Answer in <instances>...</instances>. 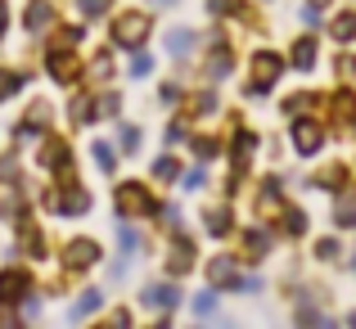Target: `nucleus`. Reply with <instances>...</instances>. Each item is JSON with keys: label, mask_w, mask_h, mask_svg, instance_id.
Wrapping results in <instances>:
<instances>
[{"label": "nucleus", "mask_w": 356, "mask_h": 329, "mask_svg": "<svg viewBox=\"0 0 356 329\" xmlns=\"http://www.w3.org/2000/svg\"><path fill=\"white\" fill-rule=\"evenodd\" d=\"M316 185H321V190H343V185H348V167H343V163H330L321 176H316Z\"/></svg>", "instance_id": "obj_16"}, {"label": "nucleus", "mask_w": 356, "mask_h": 329, "mask_svg": "<svg viewBox=\"0 0 356 329\" xmlns=\"http://www.w3.org/2000/svg\"><path fill=\"white\" fill-rule=\"evenodd\" d=\"M23 252H32V262L50 257V243H45V234L32 230V225H23Z\"/></svg>", "instance_id": "obj_15"}, {"label": "nucleus", "mask_w": 356, "mask_h": 329, "mask_svg": "<svg viewBox=\"0 0 356 329\" xmlns=\"http://www.w3.org/2000/svg\"><path fill=\"white\" fill-rule=\"evenodd\" d=\"M118 113H122V95H118V90L95 95V118H118Z\"/></svg>", "instance_id": "obj_21"}, {"label": "nucleus", "mask_w": 356, "mask_h": 329, "mask_svg": "<svg viewBox=\"0 0 356 329\" xmlns=\"http://www.w3.org/2000/svg\"><path fill=\"white\" fill-rule=\"evenodd\" d=\"M185 136H190V131H185V122H172V127H167V145H181Z\"/></svg>", "instance_id": "obj_43"}, {"label": "nucleus", "mask_w": 356, "mask_h": 329, "mask_svg": "<svg viewBox=\"0 0 356 329\" xmlns=\"http://www.w3.org/2000/svg\"><path fill=\"white\" fill-rule=\"evenodd\" d=\"M36 163H41L45 172H54V176H63V181H72V149H68V140H63V136H45V145H41V154H36Z\"/></svg>", "instance_id": "obj_3"}, {"label": "nucleus", "mask_w": 356, "mask_h": 329, "mask_svg": "<svg viewBox=\"0 0 356 329\" xmlns=\"http://www.w3.org/2000/svg\"><path fill=\"white\" fill-rule=\"evenodd\" d=\"M203 221H208L212 234H226V230H230V203H217V208H208V212H203Z\"/></svg>", "instance_id": "obj_19"}, {"label": "nucleus", "mask_w": 356, "mask_h": 329, "mask_svg": "<svg viewBox=\"0 0 356 329\" xmlns=\"http://www.w3.org/2000/svg\"><path fill=\"white\" fill-rule=\"evenodd\" d=\"M90 118H95V104H90V95H77V99H72V122L81 127V122H90Z\"/></svg>", "instance_id": "obj_30"}, {"label": "nucleus", "mask_w": 356, "mask_h": 329, "mask_svg": "<svg viewBox=\"0 0 356 329\" xmlns=\"http://www.w3.org/2000/svg\"><path fill=\"white\" fill-rule=\"evenodd\" d=\"M293 68H316V41L312 36H302V41H293Z\"/></svg>", "instance_id": "obj_17"}, {"label": "nucleus", "mask_w": 356, "mask_h": 329, "mask_svg": "<svg viewBox=\"0 0 356 329\" xmlns=\"http://www.w3.org/2000/svg\"><path fill=\"white\" fill-rule=\"evenodd\" d=\"M230 68H235V59H230V50H226V45H217V54L208 59V77H212V81H221V77H226Z\"/></svg>", "instance_id": "obj_20"}, {"label": "nucleus", "mask_w": 356, "mask_h": 329, "mask_svg": "<svg viewBox=\"0 0 356 329\" xmlns=\"http://www.w3.org/2000/svg\"><path fill=\"white\" fill-rule=\"evenodd\" d=\"M45 59H50V77L59 81V86H72V81L81 77V63H77V54H72L68 41H54V50L45 54Z\"/></svg>", "instance_id": "obj_6"}, {"label": "nucleus", "mask_w": 356, "mask_h": 329, "mask_svg": "<svg viewBox=\"0 0 356 329\" xmlns=\"http://www.w3.org/2000/svg\"><path fill=\"white\" fill-rule=\"evenodd\" d=\"M252 149H257V136H252V131H235V154H230V163H235V176L243 172V167H248V158H252Z\"/></svg>", "instance_id": "obj_13"}, {"label": "nucleus", "mask_w": 356, "mask_h": 329, "mask_svg": "<svg viewBox=\"0 0 356 329\" xmlns=\"http://www.w3.org/2000/svg\"><path fill=\"white\" fill-rule=\"evenodd\" d=\"M140 303H145V307H176V303H181L176 275H172V284H149V289H140Z\"/></svg>", "instance_id": "obj_10"}, {"label": "nucleus", "mask_w": 356, "mask_h": 329, "mask_svg": "<svg viewBox=\"0 0 356 329\" xmlns=\"http://www.w3.org/2000/svg\"><path fill=\"white\" fill-rule=\"evenodd\" d=\"M194 154H199V158H212V154H217V140L199 136V140H194Z\"/></svg>", "instance_id": "obj_42"}, {"label": "nucleus", "mask_w": 356, "mask_h": 329, "mask_svg": "<svg viewBox=\"0 0 356 329\" xmlns=\"http://www.w3.org/2000/svg\"><path fill=\"white\" fill-rule=\"evenodd\" d=\"M212 312H217V294H212V289H203V294L194 298V316H199V321H208Z\"/></svg>", "instance_id": "obj_27"}, {"label": "nucleus", "mask_w": 356, "mask_h": 329, "mask_svg": "<svg viewBox=\"0 0 356 329\" xmlns=\"http://www.w3.org/2000/svg\"><path fill=\"white\" fill-rule=\"evenodd\" d=\"M90 72H95V77H113V54L99 50V54H95V63H90Z\"/></svg>", "instance_id": "obj_34"}, {"label": "nucleus", "mask_w": 356, "mask_h": 329, "mask_svg": "<svg viewBox=\"0 0 356 329\" xmlns=\"http://www.w3.org/2000/svg\"><path fill=\"white\" fill-rule=\"evenodd\" d=\"M154 5H172V0H154Z\"/></svg>", "instance_id": "obj_47"}, {"label": "nucleus", "mask_w": 356, "mask_h": 329, "mask_svg": "<svg viewBox=\"0 0 356 329\" xmlns=\"http://www.w3.org/2000/svg\"><path fill=\"white\" fill-rule=\"evenodd\" d=\"M136 243H140V234H136V230H122V248L136 252Z\"/></svg>", "instance_id": "obj_44"}, {"label": "nucleus", "mask_w": 356, "mask_h": 329, "mask_svg": "<svg viewBox=\"0 0 356 329\" xmlns=\"http://www.w3.org/2000/svg\"><path fill=\"white\" fill-rule=\"evenodd\" d=\"M321 145H325V131L316 127V122L298 118V122H293V149H298L302 158H312V154H321Z\"/></svg>", "instance_id": "obj_9"}, {"label": "nucleus", "mask_w": 356, "mask_h": 329, "mask_svg": "<svg viewBox=\"0 0 356 329\" xmlns=\"http://www.w3.org/2000/svg\"><path fill=\"white\" fill-rule=\"evenodd\" d=\"M23 27H27V36H45L54 27V5H50V0H27Z\"/></svg>", "instance_id": "obj_8"}, {"label": "nucleus", "mask_w": 356, "mask_h": 329, "mask_svg": "<svg viewBox=\"0 0 356 329\" xmlns=\"http://www.w3.org/2000/svg\"><path fill=\"white\" fill-rule=\"evenodd\" d=\"M149 32H154V18H149V14H122L118 23H113V45H127V50H140Z\"/></svg>", "instance_id": "obj_5"}, {"label": "nucleus", "mask_w": 356, "mask_h": 329, "mask_svg": "<svg viewBox=\"0 0 356 329\" xmlns=\"http://www.w3.org/2000/svg\"><path fill=\"white\" fill-rule=\"evenodd\" d=\"M190 45H194L190 32H167V50L172 54H190Z\"/></svg>", "instance_id": "obj_33"}, {"label": "nucleus", "mask_w": 356, "mask_h": 329, "mask_svg": "<svg viewBox=\"0 0 356 329\" xmlns=\"http://www.w3.org/2000/svg\"><path fill=\"white\" fill-rule=\"evenodd\" d=\"M312 5H321V9H325V5H330V0H312Z\"/></svg>", "instance_id": "obj_46"}, {"label": "nucleus", "mask_w": 356, "mask_h": 329, "mask_svg": "<svg viewBox=\"0 0 356 329\" xmlns=\"http://www.w3.org/2000/svg\"><path fill=\"white\" fill-rule=\"evenodd\" d=\"M90 154H95V163L104 167V172H113V163H118V154H113V145H104V140H95L90 145Z\"/></svg>", "instance_id": "obj_29"}, {"label": "nucleus", "mask_w": 356, "mask_h": 329, "mask_svg": "<svg viewBox=\"0 0 356 329\" xmlns=\"http://www.w3.org/2000/svg\"><path fill=\"white\" fill-rule=\"evenodd\" d=\"M122 149H127V154L140 149V127H122Z\"/></svg>", "instance_id": "obj_40"}, {"label": "nucleus", "mask_w": 356, "mask_h": 329, "mask_svg": "<svg viewBox=\"0 0 356 329\" xmlns=\"http://www.w3.org/2000/svg\"><path fill=\"white\" fill-rule=\"evenodd\" d=\"M104 257V248H99V239H90V234H81V239H68V248H63V271H72V275H81V271H90L95 262Z\"/></svg>", "instance_id": "obj_4"}, {"label": "nucleus", "mask_w": 356, "mask_h": 329, "mask_svg": "<svg viewBox=\"0 0 356 329\" xmlns=\"http://www.w3.org/2000/svg\"><path fill=\"white\" fill-rule=\"evenodd\" d=\"M334 118H339V122H348L352 118V113H356V95H352V90H334Z\"/></svg>", "instance_id": "obj_23"}, {"label": "nucleus", "mask_w": 356, "mask_h": 329, "mask_svg": "<svg viewBox=\"0 0 356 329\" xmlns=\"http://www.w3.org/2000/svg\"><path fill=\"white\" fill-rule=\"evenodd\" d=\"M208 14L212 18H243L248 9H243L239 0H208Z\"/></svg>", "instance_id": "obj_22"}, {"label": "nucleus", "mask_w": 356, "mask_h": 329, "mask_svg": "<svg viewBox=\"0 0 356 329\" xmlns=\"http://www.w3.org/2000/svg\"><path fill=\"white\" fill-rule=\"evenodd\" d=\"M158 99H163V104H181V86H176V81H167V86L158 90Z\"/></svg>", "instance_id": "obj_41"}, {"label": "nucleus", "mask_w": 356, "mask_h": 329, "mask_svg": "<svg viewBox=\"0 0 356 329\" xmlns=\"http://www.w3.org/2000/svg\"><path fill=\"white\" fill-rule=\"evenodd\" d=\"M9 27V9H5V0H0V32Z\"/></svg>", "instance_id": "obj_45"}, {"label": "nucleus", "mask_w": 356, "mask_h": 329, "mask_svg": "<svg viewBox=\"0 0 356 329\" xmlns=\"http://www.w3.org/2000/svg\"><path fill=\"white\" fill-rule=\"evenodd\" d=\"M113 199H118V212H122V217H154V212H158V199L140 181H122Z\"/></svg>", "instance_id": "obj_2"}, {"label": "nucleus", "mask_w": 356, "mask_h": 329, "mask_svg": "<svg viewBox=\"0 0 356 329\" xmlns=\"http://www.w3.org/2000/svg\"><path fill=\"white\" fill-rule=\"evenodd\" d=\"M194 113H199V118H208V113H217V90H203V95L194 99Z\"/></svg>", "instance_id": "obj_36"}, {"label": "nucleus", "mask_w": 356, "mask_h": 329, "mask_svg": "<svg viewBox=\"0 0 356 329\" xmlns=\"http://www.w3.org/2000/svg\"><path fill=\"white\" fill-rule=\"evenodd\" d=\"M45 122H50V104L27 109V118L18 122V140H36V136H45Z\"/></svg>", "instance_id": "obj_11"}, {"label": "nucleus", "mask_w": 356, "mask_h": 329, "mask_svg": "<svg viewBox=\"0 0 356 329\" xmlns=\"http://www.w3.org/2000/svg\"><path fill=\"white\" fill-rule=\"evenodd\" d=\"M77 9H81L86 18H104L108 9H113V0H77Z\"/></svg>", "instance_id": "obj_32"}, {"label": "nucleus", "mask_w": 356, "mask_h": 329, "mask_svg": "<svg viewBox=\"0 0 356 329\" xmlns=\"http://www.w3.org/2000/svg\"><path fill=\"white\" fill-rule=\"evenodd\" d=\"M334 221H339V225H356V199H343V208L334 212Z\"/></svg>", "instance_id": "obj_37"}, {"label": "nucleus", "mask_w": 356, "mask_h": 329, "mask_svg": "<svg viewBox=\"0 0 356 329\" xmlns=\"http://www.w3.org/2000/svg\"><path fill=\"white\" fill-rule=\"evenodd\" d=\"M261 212H275L280 208V176H270L266 185H261V203H257Z\"/></svg>", "instance_id": "obj_25"}, {"label": "nucleus", "mask_w": 356, "mask_h": 329, "mask_svg": "<svg viewBox=\"0 0 356 329\" xmlns=\"http://www.w3.org/2000/svg\"><path fill=\"white\" fill-rule=\"evenodd\" d=\"M190 266H194V243L190 239H176L172 252H167V271H172V275H185Z\"/></svg>", "instance_id": "obj_12"}, {"label": "nucleus", "mask_w": 356, "mask_h": 329, "mask_svg": "<svg viewBox=\"0 0 356 329\" xmlns=\"http://www.w3.org/2000/svg\"><path fill=\"white\" fill-rule=\"evenodd\" d=\"M154 72V59H149L145 50H136V59H131V77H149Z\"/></svg>", "instance_id": "obj_35"}, {"label": "nucleus", "mask_w": 356, "mask_h": 329, "mask_svg": "<svg viewBox=\"0 0 356 329\" xmlns=\"http://www.w3.org/2000/svg\"><path fill=\"white\" fill-rule=\"evenodd\" d=\"M316 257H321V262H334V257H339V239H321V243H316Z\"/></svg>", "instance_id": "obj_39"}, {"label": "nucleus", "mask_w": 356, "mask_h": 329, "mask_svg": "<svg viewBox=\"0 0 356 329\" xmlns=\"http://www.w3.org/2000/svg\"><path fill=\"white\" fill-rule=\"evenodd\" d=\"M330 32H334V41H343V45L356 41V9H348V14H339V18H334V27H330Z\"/></svg>", "instance_id": "obj_18"}, {"label": "nucleus", "mask_w": 356, "mask_h": 329, "mask_svg": "<svg viewBox=\"0 0 356 329\" xmlns=\"http://www.w3.org/2000/svg\"><path fill=\"white\" fill-rule=\"evenodd\" d=\"M280 72H284V59H280V54H270V50L252 54L248 59V95H266Z\"/></svg>", "instance_id": "obj_1"}, {"label": "nucleus", "mask_w": 356, "mask_h": 329, "mask_svg": "<svg viewBox=\"0 0 356 329\" xmlns=\"http://www.w3.org/2000/svg\"><path fill=\"white\" fill-rule=\"evenodd\" d=\"M0 181H5V185L18 181V158H0Z\"/></svg>", "instance_id": "obj_38"}, {"label": "nucleus", "mask_w": 356, "mask_h": 329, "mask_svg": "<svg viewBox=\"0 0 356 329\" xmlns=\"http://www.w3.org/2000/svg\"><path fill=\"white\" fill-rule=\"evenodd\" d=\"M23 86V72H14V68H0V104H5L14 90Z\"/></svg>", "instance_id": "obj_26"}, {"label": "nucleus", "mask_w": 356, "mask_h": 329, "mask_svg": "<svg viewBox=\"0 0 356 329\" xmlns=\"http://www.w3.org/2000/svg\"><path fill=\"white\" fill-rule=\"evenodd\" d=\"M154 176H158V181H176V176H181V163H176V158H158Z\"/></svg>", "instance_id": "obj_31"}, {"label": "nucleus", "mask_w": 356, "mask_h": 329, "mask_svg": "<svg viewBox=\"0 0 356 329\" xmlns=\"http://www.w3.org/2000/svg\"><path fill=\"white\" fill-rule=\"evenodd\" d=\"M27 289H32V275H27V271H18V266L0 271V307L23 303V298H27Z\"/></svg>", "instance_id": "obj_7"}, {"label": "nucleus", "mask_w": 356, "mask_h": 329, "mask_svg": "<svg viewBox=\"0 0 356 329\" xmlns=\"http://www.w3.org/2000/svg\"><path fill=\"white\" fill-rule=\"evenodd\" d=\"M99 303H104V294H99V289H90V294H81V303L72 307V321H86V316L95 312Z\"/></svg>", "instance_id": "obj_24"}, {"label": "nucleus", "mask_w": 356, "mask_h": 329, "mask_svg": "<svg viewBox=\"0 0 356 329\" xmlns=\"http://www.w3.org/2000/svg\"><path fill=\"white\" fill-rule=\"evenodd\" d=\"M284 230L293 234V239H298V234H307V212L302 208H289L284 212Z\"/></svg>", "instance_id": "obj_28"}, {"label": "nucleus", "mask_w": 356, "mask_h": 329, "mask_svg": "<svg viewBox=\"0 0 356 329\" xmlns=\"http://www.w3.org/2000/svg\"><path fill=\"white\" fill-rule=\"evenodd\" d=\"M266 252H270V234H261V230L243 234V257H248V262H261Z\"/></svg>", "instance_id": "obj_14"}]
</instances>
